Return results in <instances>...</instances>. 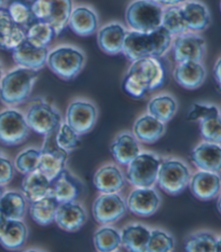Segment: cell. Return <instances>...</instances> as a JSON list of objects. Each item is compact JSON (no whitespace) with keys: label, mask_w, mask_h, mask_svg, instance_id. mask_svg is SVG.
Instances as JSON below:
<instances>
[{"label":"cell","mask_w":221,"mask_h":252,"mask_svg":"<svg viewBox=\"0 0 221 252\" xmlns=\"http://www.w3.org/2000/svg\"><path fill=\"white\" fill-rule=\"evenodd\" d=\"M33 18L48 23L56 35L63 32L72 11V0H31Z\"/></svg>","instance_id":"5"},{"label":"cell","mask_w":221,"mask_h":252,"mask_svg":"<svg viewBox=\"0 0 221 252\" xmlns=\"http://www.w3.org/2000/svg\"><path fill=\"white\" fill-rule=\"evenodd\" d=\"M161 199L154 189L139 188L134 190L127 199V209L139 217L154 215L160 207Z\"/></svg>","instance_id":"17"},{"label":"cell","mask_w":221,"mask_h":252,"mask_svg":"<svg viewBox=\"0 0 221 252\" xmlns=\"http://www.w3.org/2000/svg\"><path fill=\"white\" fill-rule=\"evenodd\" d=\"M187 27L190 31L202 32L211 24V14L205 4L189 1L181 7Z\"/></svg>","instance_id":"28"},{"label":"cell","mask_w":221,"mask_h":252,"mask_svg":"<svg viewBox=\"0 0 221 252\" xmlns=\"http://www.w3.org/2000/svg\"><path fill=\"white\" fill-rule=\"evenodd\" d=\"M172 44V35L162 26L151 32H126L122 53L128 60L136 61L144 57H161Z\"/></svg>","instance_id":"2"},{"label":"cell","mask_w":221,"mask_h":252,"mask_svg":"<svg viewBox=\"0 0 221 252\" xmlns=\"http://www.w3.org/2000/svg\"><path fill=\"white\" fill-rule=\"evenodd\" d=\"M59 127L60 129L55 138L56 146L63 149L66 152H71L79 148L81 144L79 134H77L67 123L61 124Z\"/></svg>","instance_id":"41"},{"label":"cell","mask_w":221,"mask_h":252,"mask_svg":"<svg viewBox=\"0 0 221 252\" xmlns=\"http://www.w3.org/2000/svg\"><path fill=\"white\" fill-rule=\"evenodd\" d=\"M54 221L66 232H76L87 222V214L79 204L75 202L61 203L56 209Z\"/></svg>","instance_id":"18"},{"label":"cell","mask_w":221,"mask_h":252,"mask_svg":"<svg viewBox=\"0 0 221 252\" xmlns=\"http://www.w3.org/2000/svg\"><path fill=\"white\" fill-rule=\"evenodd\" d=\"M161 26L166 30L171 35H181L187 32L188 27L184 19L183 10L178 5H169L165 10L163 9Z\"/></svg>","instance_id":"36"},{"label":"cell","mask_w":221,"mask_h":252,"mask_svg":"<svg viewBox=\"0 0 221 252\" xmlns=\"http://www.w3.org/2000/svg\"><path fill=\"white\" fill-rule=\"evenodd\" d=\"M161 161L155 154H138L128 163L126 178L131 185L138 188H149L157 181Z\"/></svg>","instance_id":"9"},{"label":"cell","mask_w":221,"mask_h":252,"mask_svg":"<svg viewBox=\"0 0 221 252\" xmlns=\"http://www.w3.org/2000/svg\"><path fill=\"white\" fill-rule=\"evenodd\" d=\"M126 204L117 193H105L93 204V216L99 224L117 222L126 216Z\"/></svg>","instance_id":"11"},{"label":"cell","mask_w":221,"mask_h":252,"mask_svg":"<svg viewBox=\"0 0 221 252\" xmlns=\"http://www.w3.org/2000/svg\"><path fill=\"white\" fill-rule=\"evenodd\" d=\"M59 202L51 195H47L31 203L30 213L32 220L39 225H49L54 222Z\"/></svg>","instance_id":"33"},{"label":"cell","mask_w":221,"mask_h":252,"mask_svg":"<svg viewBox=\"0 0 221 252\" xmlns=\"http://www.w3.org/2000/svg\"><path fill=\"white\" fill-rule=\"evenodd\" d=\"M67 158L68 152L58 146H52L49 140H45L42 149L39 151L37 169L40 170L49 180H51L62 169L65 168Z\"/></svg>","instance_id":"15"},{"label":"cell","mask_w":221,"mask_h":252,"mask_svg":"<svg viewBox=\"0 0 221 252\" xmlns=\"http://www.w3.org/2000/svg\"><path fill=\"white\" fill-rule=\"evenodd\" d=\"M4 1H5V0H0V8H2V7H3Z\"/></svg>","instance_id":"51"},{"label":"cell","mask_w":221,"mask_h":252,"mask_svg":"<svg viewBox=\"0 0 221 252\" xmlns=\"http://www.w3.org/2000/svg\"><path fill=\"white\" fill-rule=\"evenodd\" d=\"M94 245L98 251H113L121 245V235L112 227H101L94 234Z\"/></svg>","instance_id":"39"},{"label":"cell","mask_w":221,"mask_h":252,"mask_svg":"<svg viewBox=\"0 0 221 252\" xmlns=\"http://www.w3.org/2000/svg\"><path fill=\"white\" fill-rule=\"evenodd\" d=\"M14 176V167L7 158L0 153V186H7Z\"/></svg>","instance_id":"45"},{"label":"cell","mask_w":221,"mask_h":252,"mask_svg":"<svg viewBox=\"0 0 221 252\" xmlns=\"http://www.w3.org/2000/svg\"><path fill=\"white\" fill-rule=\"evenodd\" d=\"M5 9L16 24L25 30L36 20L32 11L31 0H10Z\"/></svg>","instance_id":"38"},{"label":"cell","mask_w":221,"mask_h":252,"mask_svg":"<svg viewBox=\"0 0 221 252\" xmlns=\"http://www.w3.org/2000/svg\"><path fill=\"white\" fill-rule=\"evenodd\" d=\"M82 185L67 169H62L53 179L50 180L49 195L58 202H75L82 193Z\"/></svg>","instance_id":"13"},{"label":"cell","mask_w":221,"mask_h":252,"mask_svg":"<svg viewBox=\"0 0 221 252\" xmlns=\"http://www.w3.org/2000/svg\"><path fill=\"white\" fill-rule=\"evenodd\" d=\"M126 30L119 23H111L100 28L97 35V43L106 54L117 55L122 53Z\"/></svg>","instance_id":"24"},{"label":"cell","mask_w":221,"mask_h":252,"mask_svg":"<svg viewBox=\"0 0 221 252\" xmlns=\"http://www.w3.org/2000/svg\"><path fill=\"white\" fill-rule=\"evenodd\" d=\"M173 54L177 63L201 62L205 54V40L193 33H181L174 41Z\"/></svg>","instance_id":"14"},{"label":"cell","mask_w":221,"mask_h":252,"mask_svg":"<svg viewBox=\"0 0 221 252\" xmlns=\"http://www.w3.org/2000/svg\"><path fill=\"white\" fill-rule=\"evenodd\" d=\"M25 120L35 133L48 136L59 128L61 125V114L47 102L39 101L32 104L26 112Z\"/></svg>","instance_id":"10"},{"label":"cell","mask_w":221,"mask_h":252,"mask_svg":"<svg viewBox=\"0 0 221 252\" xmlns=\"http://www.w3.org/2000/svg\"><path fill=\"white\" fill-rule=\"evenodd\" d=\"M28 230L22 220H8L2 234L0 235V244L4 248L16 250L26 243Z\"/></svg>","instance_id":"30"},{"label":"cell","mask_w":221,"mask_h":252,"mask_svg":"<svg viewBox=\"0 0 221 252\" xmlns=\"http://www.w3.org/2000/svg\"><path fill=\"white\" fill-rule=\"evenodd\" d=\"M7 219H5L4 216L1 214V211H0V235L2 234L3 230H4V226L7 224Z\"/></svg>","instance_id":"48"},{"label":"cell","mask_w":221,"mask_h":252,"mask_svg":"<svg viewBox=\"0 0 221 252\" xmlns=\"http://www.w3.org/2000/svg\"><path fill=\"white\" fill-rule=\"evenodd\" d=\"M94 186L101 193H118L124 187L123 175L116 166H104L95 174Z\"/></svg>","instance_id":"26"},{"label":"cell","mask_w":221,"mask_h":252,"mask_svg":"<svg viewBox=\"0 0 221 252\" xmlns=\"http://www.w3.org/2000/svg\"><path fill=\"white\" fill-rule=\"evenodd\" d=\"M25 40V28L11 18L5 8H0V49H15Z\"/></svg>","instance_id":"21"},{"label":"cell","mask_w":221,"mask_h":252,"mask_svg":"<svg viewBox=\"0 0 221 252\" xmlns=\"http://www.w3.org/2000/svg\"><path fill=\"white\" fill-rule=\"evenodd\" d=\"M38 70L19 67L11 70L0 80V100L7 106H19L30 95L36 80Z\"/></svg>","instance_id":"3"},{"label":"cell","mask_w":221,"mask_h":252,"mask_svg":"<svg viewBox=\"0 0 221 252\" xmlns=\"http://www.w3.org/2000/svg\"><path fill=\"white\" fill-rule=\"evenodd\" d=\"M206 71L200 62H184L175 68L174 78L176 82L187 90L200 88L205 81Z\"/></svg>","instance_id":"23"},{"label":"cell","mask_w":221,"mask_h":252,"mask_svg":"<svg viewBox=\"0 0 221 252\" xmlns=\"http://www.w3.org/2000/svg\"><path fill=\"white\" fill-rule=\"evenodd\" d=\"M149 235L150 231L144 225H128L122 231L121 244L128 251L144 252L147 249Z\"/></svg>","instance_id":"31"},{"label":"cell","mask_w":221,"mask_h":252,"mask_svg":"<svg viewBox=\"0 0 221 252\" xmlns=\"http://www.w3.org/2000/svg\"><path fill=\"white\" fill-rule=\"evenodd\" d=\"M68 26L78 36L87 37L96 32L98 28V18L97 14L89 7H77L72 9Z\"/></svg>","instance_id":"22"},{"label":"cell","mask_w":221,"mask_h":252,"mask_svg":"<svg viewBox=\"0 0 221 252\" xmlns=\"http://www.w3.org/2000/svg\"><path fill=\"white\" fill-rule=\"evenodd\" d=\"M177 111V104L172 96L162 95L151 99L148 105V112L163 123L168 122Z\"/></svg>","instance_id":"35"},{"label":"cell","mask_w":221,"mask_h":252,"mask_svg":"<svg viewBox=\"0 0 221 252\" xmlns=\"http://www.w3.org/2000/svg\"><path fill=\"white\" fill-rule=\"evenodd\" d=\"M214 77H215V80H216L217 84L220 85V60H218L217 63H216V65H215Z\"/></svg>","instance_id":"47"},{"label":"cell","mask_w":221,"mask_h":252,"mask_svg":"<svg viewBox=\"0 0 221 252\" xmlns=\"http://www.w3.org/2000/svg\"><path fill=\"white\" fill-rule=\"evenodd\" d=\"M175 242L171 235L163 231L155 230L150 232L147 252H169L174 249Z\"/></svg>","instance_id":"42"},{"label":"cell","mask_w":221,"mask_h":252,"mask_svg":"<svg viewBox=\"0 0 221 252\" xmlns=\"http://www.w3.org/2000/svg\"><path fill=\"white\" fill-rule=\"evenodd\" d=\"M185 249L189 252L220 251V240L211 233H195L186 239Z\"/></svg>","instance_id":"37"},{"label":"cell","mask_w":221,"mask_h":252,"mask_svg":"<svg viewBox=\"0 0 221 252\" xmlns=\"http://www.w3.org/2000/svg\"><path fill=\"white\" fill-rule=\"evenodd\" d=\"M163 8L151 0H135L128 5L126 20L128 26L136 32H151L161 26Z\"/></svg>","instance_id":"4"},{"label":"cell","mask_w":221,"mask_h":252,"mask_svg":"<svg viewBox=\"0 0 221 252\" xmlns=\"http://www.w3.org/2000/svg\"><path fill=\"white\" fill-rule=\"evenodd\" d=\"M201 135L208 142L220 144L221 141V122L220 113H214L200 120Z\"/></svg>","instance_id":"40"},{"label":"cell","mask_w":221,"mask_h":252,"mask_svg":"<svg viewBox=\"0 0 221 252\" xmlns=\"http://www.w3.org/2000/svg\"><path fill=\"white\" fill-rule=\"evenodd\" d=\"M151 1L157 2L158 4H165V5H176L181 2L186 1V0H151Z\"/></svg>","instance_id":"46"},{"label":"cell","mask_w":221,"mask_h":252,"mask_svg":"<svg viewBox=\"0 0 221 252\" xmlns=\"http://www.w3.org/2000/svg\"><path fill=\"white\" fill-rule=\"evenodd\" d=\"M86 56L80 50L72 47H60L48 55L47 65L54 74L65 81L75 79L81 72Z\"/></svg>","instance_id":"6"},{"label":"cell","mask_w":221,"mask_h":252,"mask_svg":"<svg viewBox=\"0 0 221 252\" xmlns=\"http://www.w3.org/2000/svg\"><path fill=\"white\" fill-rule=\"evenodd\" d=\"M39 151L37 149H27L15 159V167L22 174H28L38 167Z\"/></svg>","instance_id":"43"},{"label":"cell","mask_w":221,"mask_h":252,"mask_svg":"<svg viewBox=\"0 0 221 252\" xmlns=\"http://www.w3.org/2000/svg\"><path fill=\"white\" fill-rule=\"evenodd\" d=\"M13 61L20 67L28 69L40 70L47 65L49 55L48 48H39L30 43L27 40L21 42L18 47L12 50Z\"/></svg>","instance_id":"16"},{"label":"cell","mask_w":221,"mask_h":252,"mask_svg":"<svg viewBox=\"0 0 221 252\" xmlns=\"http://www.w3.org/2000/svg\"><path fill=\"white\" fill-rule=\"evenodd\" d=\"M219 109L216 106L212 105H203V104H194L192 106L191 111L189 112L187 120L188 121H200L201 119L207 116H211L214 113H218Z\"/></svg>","instance_id":"44"},{"label":"cell","mask_w":221,"mask_h":252,"mask_svg":"<svg viewBox=\"0 0 221 252\" xmlns=\"http://www.w3.org/2000/svg\"><path fill=\"white\" fill-rule=\"evenodd\" d=\"M192 194L201 200H211L218 196L220 192L219 174L211 171H199L189 181Z\"/></svg>","instance_id":"20"},{"label":"cell","mask_w":221,"mask_h":252,"mask_svg":"<svg viewBox=\"0 0 221 252\" xmlns=\"http://www.w3.org/2000/svg\"><path fill=\"white\" fill-rule=\"evenodd\" d=\"M1 78H2V67L0 65V80H1Z\"/></svg>","instance_id":"50"},{"label":"cell","mask_w":221,"mask_h":252,"mask_svg":"<svg viewBox=\"0 0 221 252\" xmlns=\"http://www.w3.org/2000/svg\"><path fill=\"white\" fill-rule=\"evenodd\" d=\"M191 161L204 171L219 174L221 166V148L219 144L203 142L191 152Z\"/></svg>","instance_id":"19"},{"label":"cell","mask_w":221,"mask_h":252,"mask_svg":"<svg viewBox=\"0 0 221 252\" xmlns=\"http://www.w3.org/2000/svg\"><path fill=\"white\" fill-rule=\"evenodd\" d=\"M157 181L164 192L171 195H177L189 186V169L184 163L176 159L164 161L158 167Z\"/></svg>","instance_id":"7"},{"label":"cell","mask_w":221,"mask_h":252,"mask_svg":"<svg viewBox=\"0 0 221 252\" xmlns=\"http://www.w3.org/2000/svg\"><path fill=\"white\" fill-rule=\"evenodd\" d=\"M2 194H3V190H2V186H0V198H1V196H2Z\"/></svg>","instance_id":"49"},{"label":"cell","mask_w":221,"mask_h":252,"mask_svg":"<svg viewBox=\"0 0 221 252\" xmlns=\"http://www.w3.org/2000/svg\"><path fill=\"white\" fill-rule=\"evenodd\" d=\"M0 211L7 220H22L26 214V199L18 192H5L0 198Z\"/></svg>","instance_id":"32"},{"label":"cell","mask_w":221,"mask_h":252,"mask_svg":"<svg viewBox=\"0 0 221 252\" xmlns=\"http://www.w3.org/2000/svg\"><path fill=\"white\" fill-rule=\"evenodd\" d=\"M22 190L24 197L30 203L36 202L44 196L49 195L50 180L40 170H33L26 174L25 178L22 181Z\"/></svg>","instance_id":"27"},{"label":"cell","mask_w":221,"mask_h":252,"mask_svg":"<svg viewBox=\"0 0 221 252\" xmlns=\"http://www.w3.org/2000/svg\"><path fill=\"white\" fill-rule=\"evenodd\" d=\"M139 146L132 135L122 134L112 142L110 152L119 164L128 165V163L139 154Z\"/></svg>","instance_id":"29"},{"label":"cell","mask_w":221,"mask_h":252,"mask_svg":"<svg viewBox=\"0 0 221 252\" xmlns=\"http://www.w3.org/2000/svg\"><path fill=\"white\" fill-rule=\"evenodd\" d=\"M134 134L143 144H155L163 136L165 126L152 116L140 117L134 124Z\"/></svg>","instance_id":"25"},{"label":"cell","mask_w":221,"mask_h":252,"mask_svg":"<svg viewBox=\"0 0 221 252\" xmlns=\"http://www.w3.org/2000/svg\"><path fill=\"white\" fill-rule=\"evenodd\" d=\"M67 124L79 135L92 130L97 120V109L87 101H73L67 109Z\"/></svg>","instance_id":"12"},{"label":"cell","mask_w":221,"mask_h":252,"mask_svg":"<svg viewBox=\"0 0 221 252\" xmlns=\"http://www.w3.org/2000/svg\"><path fill=\"white\" fill-rule=\"evenodd\" d=\"M165 78V68L160 61L156 57H144L133 62L124 78L123 89L135 98H140L162 87Z\"/></svg>","instance_id":"1"},{"label":"cell","mask_w":221,"mask_h":252,"mask_svg":"<svg viewBox=\"0 0 221 252\" xmlns=\"http://www.w3.org/2000/svg\"><path fill=\"white\" fill-rule=\"evenodd\" d=\"M56 36L52 26L38 20L33 21L25 30V40L39 48H48Z\"/></svg>","instance_id":"34"},{"label":"cell","mask_w":221,"mask_h":252,"mask_svg":"<svg viewBox=\"0 0 221 252\" xmlns=\"http://www.w3.org/2000/svg\"><path fill=\"white\" fill-rule=\"evenodd\" d=\"M31 128L25 117L10 109L0 112V142L5 146H19L30 136Z\"/></svg>","instance_id":"8"}]
</instances>
